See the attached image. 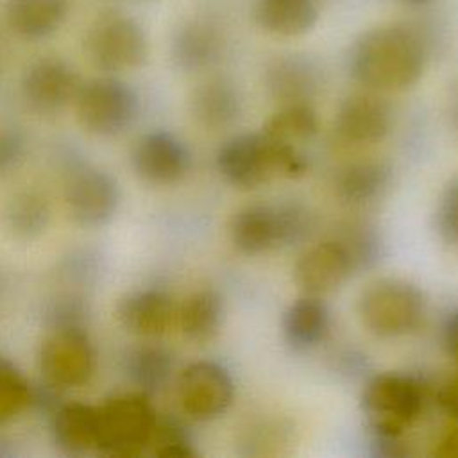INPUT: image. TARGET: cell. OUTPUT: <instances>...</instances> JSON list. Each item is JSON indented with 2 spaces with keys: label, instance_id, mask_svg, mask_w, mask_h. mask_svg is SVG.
Masks as SVG:
<instances>
[{
  "label": "cell",
  "instance_id": "obj_34",
  "mask_svg": "<svg viewBox=\"0 0 458 458\" xmlns=\"http://www.w3.org/2000/svg\"><path fill=\"white\" fill-rule=\"evenodd\" d=\"M25 152L23 136L11 127H0V174L18 165Z\"/></svg>",
  "mask_w": 458,
  "mask_h": 458
},
{
  "label": "cell",
  "instance_id": "obj_31",
  "mask_svg": "<svg viewBox=\"0 0 458 458\" xmlns=\"http://www.w3.org/2000/svg\"><path fill=\"white\" fill-rule=\"evenodd\" d=\"M352 259L354 270L372 267L381 254V243L374 229L365 224H351L345 227L342 238H336Z\"/></svg>",
  "mask_w": 458,
  "mask_h": 458
},
{
  "label": "cell",
  "instance_id": "obj_12",
  "mask_svg": "<svg viewBox=\"0 0 458 458\" xmlns=\"http://www.w3.org/2000/svg\"><path fill=\"white\" fill-rule=\"evenodd\" d=\"M75 68L61 57H39L25 70L21 95L38 113L50 114L66 107L81 88Z\"/></svg>",
  "mask_w": 458,
  "mask_h": 458
},
{
  "label": "cell",
  "instance_id": "obj_5",
  "mask_svg": "<svg viewBox=\"0 0 458 458\" xmlns=\"http://www.w3.org/2000/svg\"><path fill=\"white\" fill-rule=\"evenodd\" d=\"M426 311L424 293L404 279L385 277L370 283L360 295L361 324L376 336L395 338L415 331Z\"/></svg>",
  "mask_w": 458,
  "mask_h": 458
},
{
  "label": "cell",
  "instance_id": "obj_1",
  "mask_svg": "<svg viewBox=\"0 0 458 458\" xmlns=\"http://www.w3.org/2000/svg\"><path fill=\"white\" fill-rule=\"evenodd\" d=\"M426 64L420 38L403 25L363 32L351 52V72L369 89L401 91L415 84Z\"/></svg>",
  "mask_w": 458,
  "mask_h": 458
},
{
  "label": "cell",
  "instance_id": "obj_6",
  "mask_svg": "<svg viewBox=\"0 0 458 458\" xmlns=\"http://www.w3.org/2000/svg\"><path fill=\"white\" fill-rule=\"evenodd\" d=\"M424 394L410 376L385 372L370 377L361 394V410L376 437L399 438L420 415Z\"/></svg>",
  "mask_w": 458,
  "mask_h": 458
},
{
  "label": "cell",
  "instance_id": "obj_35",
  "mask_svg": "<svg viewBox=\"0 0 458 458\" xmlns=\"http://www.w3.org/2000/svg\"><path fill=\"white\" fill-rule=\"evenodd\" d=\"M437 401H438V406L442 408V411H444L447 417L458 420V376L449 377V379L438 388Z\"/></svg>",
  "mask_w": 458,
  "mask_h": 458
},
{
  "label": "cell",
  "instance_id": "obj_22",
  "mask_svg": "<svg viewBox=\"0 0 458 458\" xmlns=\"http://www.w3.org/2000/svg\"><path fill=\"white\" fill-rule=\"evenodd\" d=\"M254 20L270 34L293 38L315 27L318 9L315 0H256Z\"/></svg>",
  "mask_w": 458,
  "mask_h": 458
},
{
  "label": "cell",
  "instance_id": "obj_16",
  "mask_svg": "<svg viewBox=\"0 0 458 458\" xmlns=\"http://www.w3.org/2000/svg\"><path fill=\"white\" fill-rule=\"evenodd\" d=\"M177 310L168 293L161 290H138L123 295L116 304L120 326L141 338H157L168 331Z\"/></svg>",
  "mask_w": 458,
  "mask_h": 458
},
{
  "label": "cell",
  "instance_id": "obj_20",
  "mask_svg": "<svg viewBox=\"0 0 458 458\" xmlns=\"http://www.w3.org/2000/svg\"><path fill=\"white\" fill-rule=\"evenodd\" d=\"M190 109L193 118L206 129H222L231 125L242 113V97L238 88L225 77L202 81L191 93Z\"/></svg>",
  "mask_w": 458,
  "mask_h": 458
},
{
  "label": "cell",
  "instance_id": "obj_7",
  "mask_svg": "<svg viewBox=\"0 0 458 458\" xmlns=\"http://www.w3.org/2000/svg\"><path fill=\"white\" fill-rule=\"evenodd\" d=\"M75 111L88 132L116 136L138 118L140 98L127 82L116 77H95L81 84L75 95Z\"/></svg>",
  "mask_w": 458,
  "mask_h": 458
},
{
  "label": "cell",
  "instance_id": "obj_23",
  "mask_svg": "<svg viewBox=\"0 0 458 458\" xmlns=\"http://www.w3.org/2000/svg\"><path fill=\"white\" fill-rule=\"evenodd\" d=\"M329 331V311L315 295L302 297L290 304L283 315V336L297 351L320 344Z\"/></svg>",
  "mask_w": 458,
  "mask_h": 458
},
{
  "label": "cell",
  "instance_id": "obj_9",
  "mask_svg": "<svg viewBox=\"0 0 458 458\" xmlns=\"http://www.w3.org/2000/svg\"><path fill=\"white\" fill-rule=\"evenodd\" d=\"M39 370L47 383L73 388L89 381L97 367V352L86 327L50 329L39 347Z\"/></svg>",
  "mask_w": 458,
  "mask_h": 458
},
{
  "label": "cell",
  "instance_id": "obj_17",
  "mask_svg": "<svg viewBox=\"0 0 458 458\" xmlns=\"http://www.w3.org/2000/svg\"><path fill=\"white\" fill-rule=\"evenodd\" d=\"M268 93L284 104H308L320 86L322 73L317 63L306 55H281L265 72Z\"/></svg>",
  "mask_w": 458,
  "mask_h": 458
},
{
  "label": "cell",
  "instance_id": "obj_36",
  "mask_svg": "<svg viewBox=\"0 0 458 458\" xmlns=\"http://www.w3.org/2000/svg\"><path fill=\"white\" fill-rule=\"evenodd\" d=\"M444 347L447 354L458 363V311L449 315L444 326Z\"/></svg>",
  "mask_w": 458,
  "mask_h": 458
},
{
  "label": "cell",
  "instance_id": "obj_8",
  "mask_svg": "<svg viewBox=\"0 0 458 458\" xmlns=\"http://www.w3.org/2000/svg\"><path fill=\"white\" fill-rule=\"evenodd\" d=\"M86 55L91 64L106 73H118L141 66L148 55L143 27L122 14L100 18L86 34Z\"/></svg>",
  "mask_w": 458,
  "mask_h": 458
},
{
  "label": "cell",
  "instance_id": "obj_14",
  "mask_svg": "<svg viewBox=\"0 0 458 458\" xmlns=\"http://www.w3.org/2000/svg\"><path fill=\"white\" fill-rule=\"evenodd\" d=\"M354 272L345 247L335 238L310 247L295 263V284L308 295H322L338 288Z\"/></svg>",
  "mask_w": 458,
  "mask_h": 458
},
{
  "label": "cell",
  "instance_id": "obj_3",
  "mask_svg": "<svg viewBox=\"0 0 458 458\" xmlns=\"http://www.w3.org/2000/svg\"><path fill=\"white\" fill-rule=\"evenodd\" d=\"M311 227L313 216L301 204H250L233 215L229 236L240 252L252 256L299 243L308 238Z\"/></svg>",
  "mask_w": 458,
  "mask_h": 458
},
{
  "label": "cell",
  "instance_id": "obj_32",
  "mask_svg": "<svg viewBox=\"0 0 458 458\" xmlns=\"http://www.w3.org/2000/svg\"><path fill=\"white\" fill-rule=\"evenodd\" d=\"M435 229L447 245H458V177L442 190L435 211Z\"/></svg>",
  "mask_w": 458,
  "mask_h": 458
},
{
  "label": "cell",
  "instance_id": "obj_4",
  "mask_svg": "<svg viewBox=\"0 0 458 458\" xmlns=\"http://www.w3.org/2000/svg\"><path fill=\"white\" fill-rule=\"evenodd\" d=\"M157 415L143 392L120 394L98 406L97 451L113 458H134L150 447Z\"/></svg>",
  "mask_w": 458,
  "mask_h": 458
},
{
  "label": "cell",
  "instance_id": "obj_25",
  "mask_svg": "<svg viewBox=\"0 0 458 458\" xmlns=\"http://www.w3.org/2000/svg\"><path fill=\"white\" fill-rule=\"evenodd\" d=\"M390 182V168L379 161L347 165L335 177L336 195L349 204H369L383 195Z\"/></svg>",
  "mask_w": 458,
  "mask_h": 458
},
{
  "label": "cell",
  "instance_id": "obj_10",
  "mask_svg": "<svg viewBox=\"0 0 458 458\" xmlns=\"http://www.w3.org/2000/svg\"><path fill=\"white\" fill-rule=\"evenodd\" d=\"M64 204L70 218L82 227L107 224L120 204L116 179L97 166L73 170L64 186Z\"/></svg>",
  "mask_w": 458,
  "mask_h": 458
},
{
  "label": "cell",
  "instance_id": "obj_40",
  "mask_svg": "<svg viewBox=\"0 0 458 458\" xmlns=\"http://www.w3.org/2000/svg\"><path fill=\"white\" fill-rule=\"evenodd\" d=\"M456 116H458V113H456Z\"/></svg>",
  "mask_w": 458,
  "mask_h": 458
},
{
  "label": "cell",
  "instance_id": "obj_37",
  "mask_svg": "<svg viewBox=\"0 0 458 458\" xmlns=\"http://www.w3.org/2000/svg\"><path fill=\"white\" fill-rule=\"evenodd\" d=\"M435 454L440 458H458V428L451 429L437 442Z\"/></svg>",
  "mask_w": 458,
  "mask_h": 458
},
{
  "label": "cell",
  "instance_id": "obj_38",
  "mask_svg": "<svg viewBox=\"0 0 458 458\" xmlns=\"http://www.w3.org/2000/svg\"><path fill=\"white\" fill-rule=\"evenodd\" d=\"M11 442H7L4 437H0V456H11L13 454V449L9 445Z\"/></svg>",
  "mask_w": 458,
  "mask_h": 458
},
{
  "label": "cell",
  "instance_id": "obj_13",
  "mask_svg": "<svg viewBox=\"0 0 458 458\" xmlns=\"http://www.w3.org/2000/svg\"><path fill=\"white\" fill-rule=\"evenodd\" d=\"M191 154L182 140L166 131H152L138 140L132 148L136 174L152 184H172L186 175Z\"/></svg>",
  "mask_w": 458,
  "mask_h": 458
},
{
  "label": "cell",
  "instance_id": "obj_19",
  "mask_svg": "<svg viewBox=\"0 0 458 458\" xmlns=\"http://www.w3.org/2000/svg\"><path fill=\"white\" fill-rule=\"evenodd\" d=\"M55 445L68 454H84L98 444V406L64 403L52 415Z\"/></svg>",
  "mask_w": 458,
  "mask_h": 458
},
{
  "label": "cell",
  "instance_id": "obj_11",
  "mask_svg": "<svg viewBox=\"0 0 458 458\" xmlns=\"http://www.w3.org/2000/svg\"><path fill=\"white\" fill-rule=\"evenodd\" d=\"M234 394L229 372L215 361L190 363L179 376L177 397L186 415L195 420H209L222 415Z\"/></svg>",
  "mask_w": 458,
  "mask_h": 458
},
{
  "label": "cell",
  "instance_id": "obj_39",
  "mask_svg": "<svg viewBox=\"0 0 458 458\" xmlns=\"http://www.w3.org/2000/svg\"><path fill=\"white\" fill-rule=\"evenodd\" d=\"M404 4H411V5H422V4H428L429 0H403Z\"/></svg>",
  "mask_w": 458,
  "mask_h": 458
},
{
  "label": "cell",
  "instance_id": "obj_29",
  "mask_svg": "<svg viewBox=\"0 0 458 458\" xmlns=\"http://www.w3.org/2000/svg\"><path fill=\"white\" fill-rule=\"evenodd\" d=\"M32 386L21 370L0 356V424L13 420L30 404Z\"/></svg>",
  "mask_w": 458,
  "mask_h": 458
},
{
  "label": "cell",
  "instance_id": "obj_18",
  "mask_svg": "<svg viewBox=\"0 0 458 458\" xmlns=\"http://www.w3.org/2000/svg\"><path fill=\"white\" fill-rule=\"evenodd\" d=\"M224 48L220 30L208 20L182 23L170 45L172 61L184 72H199L218 61Z\"/></svg>",
  "mask_w": 458,
  "mask_h": 458
},
{
  "label": "cell",
  "instance_id": "obj_15",
  "mask_svg": "<svg viewBox=\"0 0 458 458\" xmlns=\"http://www.w3.org/2000/svg\"><path fill=\"white\" fill-rule=\"evenodd\" d=\"M392 125V109L376 93H352L336 111L335 131L349 143H372L383 140Z\"/></svg>",
  "mask_w": 458,
  "mask_h": 458
},
{
  "label": "cell",
  "instance_id": "obj_27",
  "mask_svg": "<svg viewBox=\"0 0 458 458\" xmlns=\"http://www.w3.org/2000/svg\"><path fill=\"white\" fill-rule=\"evenodd\" d=\"M5 225L20 240L39 236L50 220L48 200L32 190L18 191L5 206Z\"/></svg>",
  "mask_w": 458,
  "mask_h": 458
},
{
  "label": "cell",
  "instance_id": "obj_26",
  "mask_svg": "<svg viewBox=\"0 0 458 458\" xmlns=\"http://www.w3.org/2000/svg\"><path fill=\"white\" fill-rule=\"evenodd\" d=\"M125 372L140 392L150 395L165 388L172 374V356L165 347L145 344L127 352Z\"/></svg>",
  "mask_w": 458,
  "mask_h": 458
},
{
  "label": "cell",
  "instance_id": "obj_21",
  "mask_svg": "<svg viewBox=\"0 0 458 458\" xmlns=\"http://www.w3.org/2000/svg\"><path fill=\"white\" fill-rule=\"evenodd\" d=\"M70 13V0H7L5 16L11 29L27 39L54 34Z\"/></svg>",
  "mask_w": 458,
  "mask_h": 458
},
{
  "label": "cell",
  "instance_id": "obj_30",
  "mask_svg": "<svg viewBox=\"0 0 458 458\" xmlns=\"http://www.w3.org/2000/svg\"><path fill=\"white\" fill-rule=\"evenodd\" d=\"M150 447L161 458H190L197 454L190 431L174 417L157 419Z\"/></svg>",
  "mask_w": 458,
  "mask_h": 458
},
{
  "label": "cell",
  "instance_id": "obj_33",
  "mask_svg": "<svg viewBox=\"0 0 458 458\" xmlns=\"http://www.w3.org/2000/svg\"><path fill=\"white\" fill-rule=\"evenodd\" d=\"M88 308L81 297L64 295L55 299L47 311V324L50 329L55 327H84Z\"/></svg>",
  "mask_w": 458,
  "mask_h": 458
},
{
  "label": "cell",
  "instance_id": "obj_28",
  "mask_svg": "<svg viewBox=\"0 0 458 458\" xmlns=\"http://www.w3.org/2000/svg\"><path fill=\"white\" fill-rule=\"evenodd\" d=\"M317 114L310 104H284L265 123L263 132L281 143L295 147L317 132Z\"/></svg>",
  "mask_w": 458,
  "mask_h": 458
},
{
  "label": "cell",
  "instance_id": "obj_24",
  "mask_svg": "<svg viewBox=\"0 0 458 458\" xmlns=\"http://www.w3.org/2000/svg\"><path fill=\"white\" fill-rule=\"evenodd\" d=\"M224 302L215 290H197L177 310V324L191 342H209L220 329Z\"/></svg>",
  "mask_w": 458,
  "mask_h": 458
},
{
  "label": "cell",
  "instance_id": "obj_2",
  "mask_svg": "<svg viewBox=\"0 0 458 458\" xmlns=\"http://www.w3.org/2000/svg\"><path fill=\"white\" fill-rule=\"evenodd\" d=\"M216 166L227 182L238 188H258L276 175L304 174L306 159L297 147L276 141L265 132H245L220 147Z\"/></svg>",
  "mask_w": 458,
  "mask_h": 458
}]
</instances>
